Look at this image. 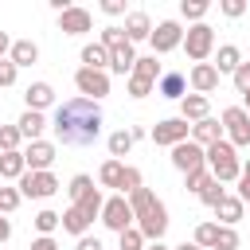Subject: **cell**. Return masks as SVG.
I'll return each mask as SVG.
<instances>
[{"label": "cell", "instance_id": "1", "mask_svg": "<svg viewBox=\"0 0 250 250\" xmlns=\"http://www.w3.org/2000/svg\"><path fill=\"white\" fill-rule=\"evenodd\" d=\"M51 129H55V141H59V145H66V148H86V145H94L98 133H102V109H98V102H90V98H66L62 105H55Z\"/></svg>", "mask_w": 250, "mask_h": 250}, {"label": "cell", "instance_id": "2", "mask_svg": "<svg viewBox=\"0 0 250 250\" xmlns=\"http://www.w3.org/2000/svg\"><path fill=\"white\" fill-rule=\"evenodd\" d=\"M129 207H133V227L145 234V242H160L164 230H168V207L148 188H137L129 195Z\"/></svg>", "mask_w": 250, "mask_h": 250}, {"label": "cell", "instance_id": "3", "mask_svg": "<svg viewBox=\"0 0 250 250\" xmlns=\"http://www.w3.org/2000/svg\"><path fill=\"white\" fill-rule=\"evenodd\" d=\"M203 156H207V172H211L219 184H234V180L242 176V160H238V148H234L230 141H215V145H207Z\"/></svg>", "mask_w": 250, "mask_h": 250}, {"label": "cell", "instance_id": "4", "mask_svg": "<svg viewBox=\"0 0 250 250\" xmlns=\"http://www.w3.org/2000/svg\"><path fill=\"white\" fill-rule=\"evenodd\" d=\"M180 47L188 51L191 62H207V55L215 51V27H211V23H191V27L184 31V43H180Z\"/></svg>", "mask_w": 250, "mask_h": 250}, {"label": "cell", "instance_id": "5", "mask_svg": "<svg viewBox=\"0 0 250 250\" xmlns=\"http://www.w3.org/2000/svg\"><path fill=\"white\" fill-rule=\"evenodd\" d=\"M223 129H227V141L234 148H250V113L242 105L223 109Z\"/></svg>", "mask_w": 250, "mask_h": 250}, {"label": "cell", "instance_id": "6", "mask_svg": "<svg viewBox=\"0 0 250 250\" xmlns=\"http://www.w3.org/2000/svg\"><path fill=\"white\" fill-rule=\"evenodd\" d=\"M148 137H152L156 145H164V148H176L180 141H191V125H188L184 117H164V121L152 125Z\"/></svg>", "mask_w": 250, "mask_h": 250}, {"label": "cell", "instance_id": "7", "mask_svg": "<svg viewBox=\"0 0 250 250\" xmlns=\"http://www.w3.org/2000/svg\"><path fill=\"white\" fill-rule=\"evenodd\" d=\"M59 191V180L51 172H23L20 176V195L23 199H51Z\"/></svg>", "mask_w": 250, "mask_h": 250}, {"label": "cell", "instance_id": "8", "mask_svg": "<svg viewBox=\"0 0 250 250\" xmlns=\"http://www.w3.org/2000/svg\"><path fill=\"white\" fill-rule=\"evenodd\" d=\"M148 43H152V55H168V51H176V47L184 43V27H180L176 20H160V23L152 27Z\"/></svg>", "mask_w": 250, "mask_h": 250}, {"label": "cell", "instance_id": "9", "mask_svg": "<svg viewBox=\"0 0 250 250\" xmlns=\"http://www.w3.org/2000/svg\"><path fill=\"white\" fill-rule=\"evenodd\" d=\"M74 86H78L82 98L102 102V98L109 94V74H105V70H90V66H82V70L74 74Z\"/></svg>", "mask_w": 250, "mask_h": 250}, {"label": "cell", "instance_id": "10", "mask_svg": "<svg viewBox=\"0 0 250 250\" xmlns=\"http://www.w3.org/2000/svg\"><path fill=\"white\" fill-rule=\"evenodd\" d=\"M23 152V164H27V172H51V164H55V145L51 141H27V148H20Z\"/></svg>", "mask_w": 250, "mask_h": 250}, {"label": "cell", "instance_id": "11", "mask_svg": "<svg viewBox=\"0 0 250 250\" xmlns=\"http://www.w3.org/2000/svg\"><path fill=\"white\" fill-rule=\"evenodd\" d=\"M102 223L109 227V230H125V227H133V207H129V199L125 195H113V199H105V207H102Z\"/></svg>", "mask_w": 250, "mask_h": 250}, {"label": "cell", "instance_id": "12", "mask_svg": "<svg viewBox=\"0 0 250 250\" xmlns=\"http://www.w3.org/2000/svg\"><path fill=\"white\" fill-rule=\"evenodd\" d=\"M172 164L188 176V172H199V168H207V156H203V148L195 145V141H180L176 148H172Z\"/></svg>", "mask_w": 250, "mask_h": 250}, {"label": "cell", "instance_id": "13", "mask_svg": "<svg viewBox=\"0 0 250 250\" xmlns=\"http://www.w3.org/2000/svg\"><path fill=\"white\" fill-rule=\"evenodd\" d=\"M90 27H94V16H90L86 8H74V4H70L66 12H59V31H62V35H86Z\"/></svg>", "mask_w": 250, "mask_h": 250}, {"label": "cell", "instance_id": "14", "mask_svg": "<svg viewBox=\"0 0 250 250\" xmlns=\"http://www.w3.org/2000/svg\"><path fill=\"white\" fill-rule=\"evenodd\" d=\"M188 82H191V90H195V94H203V98H207V94L219 86V70H215L211 62H195V66H191V74H188Z\"/></svg>", "mask_w": 250, "mask_h": 250}, {"label": "cell", "instance_id": "15", "mask_svg": "<svg viewBox=\"0 0 250 250\" xmlns=\"http://www.w3.org/2000/svg\"><path fill=\"white\" fill-rule=\"evenodd\" d=\"M207 113H211V102H207L203 94H184V98H180V117H184L188 125L203 121Z\"/></svg>", "mask_w": 250, "mask_h": 250}, {"label": "cell", "instance_id": "16", "mask_svg": "<svg viewBox=\"0 0 250 250\" xmlns=\"http://www.w3.org/2000/svg\"><path fill=\"white\" fill-rule=\"evenodd\" d=\"M121 31H125V39H129V43H145V39L152 35V20H148L145 12H129Z\"/></svg>", "mask_w": 250, "mask_h": 250}, {"label": "cell", "instance_id": "17", "mask_svg": "<svg viewBox=\"0 0 250 250\" xmlns=\"http://www.w3.org/2000/svg\"><path fill=\"white\" fill-rule=\"evenodd\" d=\"M23 98H27V109H35V113H43L47 105H55V90H51V82H31V86L23 90Z\"/></svg>", "mask_w": 250, "mask_h": 250}, {"label": "cell", "instance_id": "18", "mask_svg": "<svg viewBox=\"0 0 250 250\" xmlns=\"http://www.w3.org/2000/svg\"><path fill=\"white\" fill-rule=\"evenodd\" d=\"M191 141H195L199 148H207V145L223 141V125H219L215 117H203V121H195V125H191Z\"/></svg>", "mask_w": 250, "mask_h": 250}, {"label": "cell", "instance_id": "19", "mask_svg": "<svg viewBox=\"0 0 250 250\" xmlns=\"http://www.w3.org/2000/svg\"><path fill=\"white\" fill-rule=\"evenodd\" d=\"M8 62L20 70V66H31V62H39V47L31 43V39H16L12 43V51H8Z\"/></svg>", "mask_w": 250, "mask_h": 250}, {"label": "cell", "instance_id": "20", "mask_svg": "<svg viewBox=\"0 0 250 250\" xmlns=\"http://www.w3.org/2000/svg\"><path fill=\"white\" fill-rule=\"evenodd\" d=\"M133 62H137L133 43H121V47L109 51V70H113V74H133Z\"/></svg>", "mask_w": 250, "mask_h": 250}, {"label": "cell", "instance_id": "21", "mask_svg": "<svg viewBox=\"0 0 250 250\" xmlns=\"http://www.w3.org/2000/svg\"><path fill=\"white\" fill-rule=\"evenodd\" d=\"M242 207H246V203H242L238 195H223V199H219V203H215L211 211H215V215L223 219V227H234V223L242 219Z\"/></svg>", "mask_w": 250, "mask_h": 250}, {"label": "cell", "instance_id": "22", "mask_svg": "<svg viewBox=\"0 0 250 250\" xmlns=\"http://www.w3.org/2000/svg\"><path fill=\"white\" fill-rule=\"evenodd\" d=\"M16 129H20V137H23V141H39V133L47 129V117H43V113H35V109H27V113L16 121Z\"/></svg>", "mask_w": 250, "mask_h": 250}, {"label": "cell", "instance_id": "23", "mask_svg": "<svg viewBox=\"0 0 250 250\" xmlns=\"http://www.w3.org/2000/svg\"><path fill=\"white\" fill-rule=\"evenodd\" d=\"M238 62H242V51H238L234 43H223V47H219V59H215L211 66H215L219 74H234V70H238Z\"/></svg>", "mask_w": 250, "mask_h": 250}, {"label": "cell", "instance_id": "24", "mask_svg": "<svg viewBox=\"0 0 250 250\" xmlns=\"http://www.w3.org/2000/svg\"><path fill=\"white\" fill-rule=\"evenodd\" d=\"M156 90H160V98H176V102H180V98H184V90H188V78H184V74H176V70H164Z\"/></svg>", "mask_w": 250, "mask_h": 250}, {"label": "cell", "instance_id": "25", "mask_svg": "<svg viewBox=\"0 0 250 250\" xmlns=\"http://www.w3.org/2000/svg\"><path fill=\"white\" fill-rule=\"evenodd\" d=\"M160 74H164V70H160V62H156V55H145V59L133 62V78H141V82H152V86H156Z\"/></svg>", "mask_w": 250, "mask_h": 250}, {"label": "cell", "instance_id": "26", "mask_svg": "<svg viewBox=\"0 0 250 250\" xmlns=\"http://www.w3.org/2000/svg\"><path fill=\"white\" fill-rule=\"evenodd\" d=\"M59 227H62L66 234L82 238V234L90 230V219H82V211H78V207H66V211H62V219H59Z\"/></svg>", "mask_w": 250, "mask_h": 250}, {"label": "cell", "instance_id": "27", "mask_svg": "<svg viewBox=\"0 0 250 250\" xmlns=\"http://www.w3.org/2000/svg\"><path fill=\"white\" fill-rule=\"evenodd\" d=\"M27 172L23 152H0V180H20Z\"/></svg>", "mask_w": 250, "mask_h": 250}, {"label": "cell", "instance_id": "28", "mask_svg": "<svg viewBox=\"0 0 250 250\" xmlns=\"http://www.w3.org/2000/svg\"><path fill=\"white\" fill-rule=\"evenodd\" d=\"M70 207H78V211H82V219H90V223H94V219H102V207H105V199H102V191L94 188L90 195H82V199H78V203H70Z\"/></svg>", "mask_w": 250, "mask_h": 250}, {"label": "cell", "instance_id": "29", "mask_svg": "<svg viewBox=\"0 0 250 250\" xmlns=\"http://www.w3.org/2000/svg\"><path fill=\"white\" fill-rule=\"evenodd\" d=\"M82 62H86L90 70H105V66H109V51H105L102 43H86V47H82Z\"/></svg>", "mask_w": 250, "mask_h": 250}, {"label": "cell", "instance_id": "30", "mask_svg": "<svg viewBox=\"0 0 250 250\" xmlns=\"http://www.w3.org/2000/svg\"><path fill=\"white\" fill-rule=\"evenodd\" d=\"M121 172H125L121 160H105V164L98 168V184H102V188H121Z\"/></svg>", "mask_w": 250, "mask_h": 250}, {"label": "cell", "instance_id": "31", "mask_svg": "<svg viewBox=\"0 0 250 250\" xmlns=\"http://www.w3.org/2000/svg\"><path fill=\"white\" fill-rule=\"evenodd\" d=\"M109 160H121L129 148H133V137H129V129H117V133H109Z\"/></svg>", "mask_w": 250, "mask_h": 250}, {"label": "cell", "instance_id": "32", "mask_svg": "<svg viewBox=\"0 0 250 250\" xmlns=\"http://www.w3.org/2000/svg\"><path fill=\"white\" fill-rule=\"evenodd\" d=\"M215 234H219V223H199L195 227V246L199 250H215Z\"/></svg>", "mask_w": 250, "mask_h": 250}, {"label": "cell", "instance_id": "33", "mask_svg": "<svg viewBox=\"0 0 250 250\" xmlns=\"http://www.w3.org/2000/svg\"><path fill=\"white\" fill-rule=\"evenodd\" d=\"M20 129L16 125H0V152H20Z\"/></svg>", "mask_w": 250, "mask_h": 250}, {"label": "cell", "instance_id": "34", "mask_svg": "<svg viewBox=\"0 0 250 250\" xmlns=\"http://www.w3.org/2000/svg\"><path fill=\"white\" fill-rule=\"evenodd\" d=\"M180 16L203 23V16H207V0H184V4H180Z\"/></svg>", "mask_w": 250, "mask_h": 250}, {"label": "cell", "instance_id": "35", "mask_svg": "<svg viewBox=\"0 0 250 250\" xmlns=\"http://www.w3.org/2000/svg\"><path fill=\"white\" fill-rule=\"evenodd\" d=\"M223 195H227V191H223V184H219V180H215V176H211V180H207V184H203V188H199V199H203V203H207V207H215V203H219V199H223Z\"/></svg>", "mask_w": 250, "mask_h": 250}, {"label": "cell", "instance_id": "36", "mask_svg": "<svg viewBox=\"0 0 250 250\" xmlns=\"http://www.w3.org/2000/svg\"><path fill=\"white\" fill-rule=\"evenodd\" d=\"M90 191H94V180H90V176H74V180H70V188H66V195H70L74 203H78L82 195H90Z\"/></svg>", "mask_w": 250, "mask_h": 250}, {"label": "cell", "instance_id": "37", "mask_svg": "<svg viewBox=\"0 0 250 250\" xmlns=\"http://www.w3.org/2000/svg\"><path fill=\"white\" fill-rule=\"evenodd\" d=\"M59 219H62L59 211H39V215H35L31 223H35V230H39V234H51V230L59 227Z\"/></svg>", "mask_w": 250, "mask_h": 250}, {"label": "cell", "instance_id": "38", "mask_svg": "<svg viewBox=\"0 0 250 250\" xmlns=\"http://www.w3.org/2000/svg\"><path fill=\"white\" fill-rule=\"evenodd\" d=\"M117 238H121V250H145V234L137 227H125Z\"/></svg>", "mask_w": 250, "mask_h": 250}, {"label": "cell", "instance_id": "39", "mask_svg": "<svg viewBox=\"0 0 250 250\" xmlns=\"http://www.w3.org/2000/svg\"><path fill=\"white\" fill-rule=\"evenodd\" d=\"M98 43H102L105 51H113V47H121V43H129V39H125L121 27H102V39H98Z\"/></svg>", "mask_w": 250, "mask_h": 250}, {"label": "cell", "instance_id": "40", "mask_svg": "<svg viewBox=\"0 0 250 250\" xmlns=\"http://www.w3.org/2000/svg\"><path fill=\"white\" fill-rule=\"evenodd\" d=\"M215 250H238V234H234V227H219V234H215Z\"/></svg>", "mask_w": 250, "mask_h": 250}, {"label": "cell", "instance_id": "41", "mask_svg": "<svg viewBox=\"0 0 250 250\" xmlns=\"http://www.w3.org/2000/svg\"><path fill=\"white\" fill-rule=\"evenodd\" d=\"M20 188H0V215H8V211H16L20 207Z\"/></svg>", "mask_w": 250, "mask_h": 250}, {"label": "cell", "instance_id": "42", "mask_svg": "<svg viewBox=\"0 0 250 250\" xmlns=\"http://www.w3.org/2000/svg\"><path fill=\"white\" fill-rule=\"evenodd\" d=\"M137 188H141V172H137V168H125V172H121V188H117V191H121V195H133Z\"/></svg>", "mask_w": 250, "mask_h": 250}, {"label": "cell", "instance_id": "43", "mask_svg": "<svg viewBox=\"0 0 250 250\" xmlns=\"http://www.w3.org/2000/svg\"><path fill=\"white\" fill-rule=\"evenodd\" d=\"M207 180H211V172H207V168H199V172H188V176H184V184H188V191H195V195H199V188H203Z\"/></svg>", "mask_w": 250, "mask_h": 250}, {"label": "cell", "instance_id": "44", "mask_svg": "<svg viewBox=\"0 0 250 250\" xmlns=\"http://www.w3.org/2000/svg\"><path fill=\"white\" fill-rule=\"evenodd\" d=\"M230 78H234V90L246 94V90H250V62H238V70H234Z\"/></svg>", "mask_w": 250, "mask_h": 250}, {"label": "cell", "instance_id": "45", "mask_svg": "<svg viewBox=\"0 0 250 250\" xmlns=\"http://www.w3.org/2000/svg\"><path fill=\"white\" fill-rule=\"evenodd\" d=\"M219 8H223V16H230V20H238V16L246 12V0H219Z\"/></svg>", "mask_w": 250, "mask_h": 250}, {"label": "cell", "instance_id": "46", "mask_svg": "<svg viewBox=\"0 0 250 250\" xmlns=\"http://www.w3.org/2000/svg\"><path fill=\"white\" fill-rule=\"evenodd\" d=\"M148 94H152V82H141L129 74V98H148Z\"/></svg>", "mask_w": 250, "mask_h": 250}, {"label": "cell", "instance_id": "47", "mask_svg": "<svg viewBox=\"0 0 250 250\" xmlns=\"http://www.w3.org/2000/svg\"><path fill=\"white\" fill-rule=\"evenodd\" d=\"M16 74H20V70H16L8 59H0V86H12V82H16Z\"/></svg>", "mask_w": 250, "mask_h": 250}, {"label": "cell", "instance_id": "48", "mask_svg": "<svg viewBox=\"0 0 250 250\" xmlns=\"http://www.w3.org/2000/svg\"><path fill=\"white\" fill-rule=\"evenodd\" d=\"M102 12L105 16H121L125 12V0H102Z\"/></svg>", "mask_w": 250, "mask_h": 250}, {"label": "cell", "instance_id": "49", "mask_svg": "<svg viewBox=\"0 0 250 250\" xmlns=\"http://www.w3.org/2000/svg\"><path fill=\"white\" fill-rule=\"evenodd\" d=\"M74 250H102V238H94V234H82Z\"/></svg>", "mask_w": 250, "mask_h": 250}, {"label": "cell", "instance_id": "50", "mask_svg": "<svg viewBox=\"0 0 250 250\" xmlns=\"http://www.w3.org/2000/svg\"><path fill=\"white\" fill-rule=\"evenodd\" d=\"M31 250H59V242H55L51 234H39V238L31 242Z\"/></svg>", "mask_w": 250, "mask_h": 250}, {"label": "cell", "instance_id": "51", "mask_svg": "<svg viewBox=\"0 0 250 250\" xmlns=\"http://www.w3.org/2000/svg\"><path fill=\"white\" fill-rule=\"evenodd\" d=\"M238 199L250 203V180H242V176H238Z\"/></svg>", "mask_w": 250, "mask_h": 250}, {"label": "cell", "instance_id": "52", "mask_svg": "<svg viewBox=\"0 0 250 250\" xmlns=\"http://www.w3.org/2000/svg\"><path fill=\"white\" fill-rule=\"evenodd\" d=\"M8 238H12V223L0 215V242H8Z\"/></svg>", "mask_w": 250, "mask_h": 250}, {"label": "cell", "instance_id": "53", "mask_svg": "<svg viewBox=\"0 0 250 250\" xmlns=\"http://www.w3.org/2000/svg\"><path fill=\"white\" fill-rule=\"evenodd\" d=\"M129 137H133V141H141V137H148V129H145V125H133V129H129Z\"/></svg>", "mask_w": 250, "mask_h": 250}, {"label": "cell", "instance_id": "54", "mask_svg": "<svg viewBox=\"0 0 250 250\" xmlns=\"http://www.w3.org/2000/svg\"><path fill=\"white\" fill-rule=\"evenodd\" d=\"M4 51H12V39H8V31H0V59H4Z\"/></svg>", "mask_w": 250, "mask_h": 250}, {"label": "cell", "instance_id": "55", "mask_svg": "<svg viewBox=\"0 0 250 250\" xmlns=\"http://www.w3.org/2000/svg\"><path fill=\"white\" fill-rule=\"evenodd\" d=\"M145 250H168V246H164V242H148Z\"/></svg>", "mask_w": 250, "mask_h": 250}, {"label": "cell", "instance_id": "56", "mask_svg": "<svg viewBox=\"0 0 250 250\" xmlns=\"http://www.w3.org/2000/svg\"><path fill=\"white\" fill-rule=\"evenodd\" d=\"M176 250H199V246H195V242H180Z\"/></svg>", "mask_w": 250, "mask_h": 250}, {"label": "cell", "instance_id": "57", "mask_svg": "<svg viewBox=\"0 0 250 250\" xmlns=\"http://www.w3.org/2000/svg\"><path fill=\"white\" fill-rule=\"evenodd\" d=\"M242 180H250V160H246V164H242Z\"/></svg>", "mask_w": 250, "mask_h": 250}, {"label": "cell", "instance_id": "58", "mask_svg": "<svg viewBox=\"0 0 250 250\" xmlns=\"http://www.w3.org/2000/svg\"><path fill=\"white\" fill-rule=\"evenodd\" d=\"M242 102H246V105H242V109H246V113H250V90H246V94H242Z\"/></svg>", "mask_w": 250, "mask_h": 250}]
</instances>
